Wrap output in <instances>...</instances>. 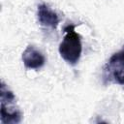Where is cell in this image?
I'll list each match as a JSON object with an SVG mask.
<instances>
[{
	"label": "cell",
	"mask_w": 124,
	"mask_h": 124,
	"mask_svg": "<svg viewBox=\"0 0 124 124\" xmlns=\"http://www.w3.org/2000/svg\"><path fill=\"white\" fill-rule=\"evenodd\" d=\"M37 16H38L39 23L42 26L48 27L53 30L57 28L60 22V18L58 15L53 10H51L46 4H41L38 6Z\"/></svg>",
	"instance_id": "5b68a950"
},
{
	"label": "cell",
	"mask_w": 124,
	"mask_h": 124,
	"mask_svg": "<svg viewBox=\"0 0 124 124\" xmlns=\"http://www.w3.org/2000/svg\"><path fill=\"white\" fill-rule=\"evenodd\" d=\"M0 121L2 124H16L21 121V112L15 107L16 96L2 81L0 85Z\"/></svg>",
	"instance_id": "7a4b0ae2"
},
{
	"label": "cell",
	"mask_w": 124,
	"mask_h": 124,
	"mask_svg": "<svg viewBox=\"0 0 124 124\" xmlns=\"http://www.w3.org/2000/svg\"><path fill=\"white\" fill-rule=\"evenodd\" d=\"M75 27L76 26L74 24H68L64 27L63 31L65 35L58 48L60 56L65 62L72 66L76 65L79 61L82 51L81 37L78 32H76Z\"/></svg>",
	"instance_id": "6da1fadb"
},
{
	"label": "cell",
	"mask_w": 124,
	"mask_h": 124,
	"mask_svg": "<svg viewBox=\"0 0 124 124\" xmlns=\"http://www.w3.org/2000/svg\"><path fill=\"white\" fill-rule=\"evenodd\" d=\"M105 83L124 85V46L121 50L113 53L103 69Z\"/></svg>",
	"instance_id": "3957f363"
},
{
	"label": "cell",
	"mask_w": 124,
	"mask_h": 124,
	"mask_svg": "<svg viewBox=\"0 0 124 124\" xmlns=\"http://www.w3.org/2000/svg\"><path fill=\"white\" fill-rule=\"evenodd\" d=\"M22 62L26 69L38 70L45 65L46 57L33 46H27L22 52Z\"/></svg>",
	"instance_id": "277c9868"
}]
</instances>
